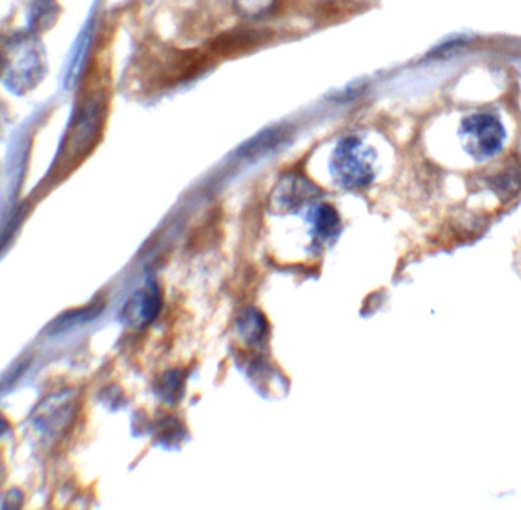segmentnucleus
<instances>
[{"mask_svg":"<svg viewBox=\"0 0 521 510\" xmlns=\"http://www.w3.org/2000/svg\"><path fill=\"white\" fill-rule=\"evenodd\" d=\"M332 175L344 188L369 185L375 176V152L356 136L341 139L332 155Z\"/></svg>","mask_w":521,"mask_h":510,"instance_id":"nucleus-1","label":"nucleus"},{"mask_svg":"<svg viewBox=\"0 0 521 510\" xmlns=\"http://www.w3.org/2000/svg\"><path fill=\"white\" fill-rule=\"evenodd\" d=\"M263 34L254 30L231 31L224 36L217 37L211 43V52L221 55H234L237 52H246L256 48L262 42Z\"/></svg>","mask_w":521,"mask_h":510,"instance_id":"nucleus-5","label":"nucleus"},{"mask_svg":"<svg viewBox=\"0 0 521 510\" xmlns=\"http://www.w3.org/2000/svg\"><path fill=\"white\" fill-rule=\"evenodd\" d=\"M318 193L317 187L308 179L300 175L286 176L279 187H277L274 197L282 207L292 208L300 207L306 201L312 199Z\"/></svg>","mask_w":521,"mask_h":510,"instance_id":"nucleus-4","label":"nucleus"},{"mask_svg":"<svg viewBox=\"0 0 521 510\" xmlns=\"http://www.w3.org/2000/svg\"><path fill=\"white\" fill-rule=\"evenodd\" d=\"M13 48L16 52H11L5 62L8 80L17 88H28L40 75L39 54L30 42L16 43Z\"/></svg>","mask_w":521,"mask_h":510,"instance_id":"nucleus-3","label":"nucleus"},{"mask_svg":"<svg viewBox=\"0 0 521 510\" xmlns=\"http://www.w3.org/2000/svg\"><path fill=\"white\" fill-rule=\"evenodd\" d=\"M277 0H234V10L248 20H260L276 8Z\"/></svg>","mask_w":521,"mask_h":510,"instance_id":"nucleus-6","label":"nucleus"},{"mask_svg":"<svg viewBox=\"0 0 521 510\" xmlns=\"http://www.w3.org/2000/svg\"><path fill=\"white\" fill-rule=\"evenodd\" d=\"M460 139L466 152L477 159L491 158L502 149L505 129L488 113H474L463 120Z\"/></svg>","mask_w":521,"mask_h":510,"instance_id":"nucleus-2","label":"nucleus"}]
</instances>
